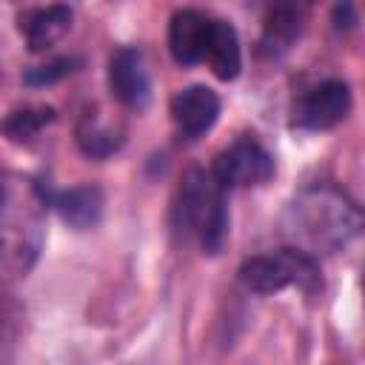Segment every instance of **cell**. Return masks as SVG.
Segmentation results:
<instances>
[{"label":"cell","mask_w":365,"mask_h":365,"mask_svg":"<svg viewBox=\"0 0 365 365\" xmlns=\"http://www.w3.org/2000/svg\"><path fill=\"white\" fill-rule=\"evenodd\" d=\"M285 234L297 248L314 254H334L365 234V208L328 182L302 188L285 208Z\"/></svg>","instance_id":"1"},{"label":"cell","mask_w":365,"mask_h":365,"mask_svg":"<svg viewBox=\"0 0 365 365\" xmlns=\"http://www.w3.org/2000/svg\"><path fill=\"white\" fill-rule=\"evenodd\" d=\"M48 208L37 191V182L23 177H6L3 185V271L9 277H26L43 245V217Z\"/></svg>","instance_id":"2"},{"label":"cell","mask_w":365,"mask_h":365,"mask_svg":"<svg viewBox=\"0 0 365 365\" xmlns=\"http://www.w3.org/2000/svg\"><path fill=\"white\" fill-rule=\"evenodd\" d=\"M180 225L197 234L202 251L217 257L228 240V208H225V188L214 177V171L191 168L182 177L180 202H177Z\"/></svg>","instance_id":"3"},{"label":"cell","mask_w":365,"mask_h":365,"mask_svg":"<svg viewBox=\"0 0 365 365\" xmlns=\"http://www.w3.org/2000/svg\"><path fill=\"white\" fill-rule=\"evenodd\" d=\"M237 277H240V285L251 294H277L288 285L311 291L319 282V265L302 248H279V251L245 259Z\"/></svg>","instance_id":"4"},{"label":"cell","mask_w":365,"mask_h":365,"mask_svg":"<svg viewBox=\"0 0 365 365\" xmlns=\"http://www.w3.org/2000/svg\"><path fill=\"white\" fill-rule=\"evenodd\" d=\"M211 171L222 188L262 185L274 177V157L254 134H242L217 154Z\"/></svg>","instance_id":"5"},{"label":"cell","mask_w":365,"mask_h":365,"mask_svg":"<svg viewBox=\"0 0 365 365\" xmlns=\"http://www.w3.org/2000/svg\"><path fill=\"white\" fill-rule=\"evenodd\" d=\"M351 111V91L342 80H325L308 88L294 106V125L308 131H325L345 120Z\"/></svg>","instance_id":"6"},{"label":"cell","mask_w":365,"mask_h":365,"mask_svg":"<svg viewBox=\"0 0 365 365\" xmlns=\"http://www.w3.org/2000/svg\"><path fill=\"white\" fill-rule=\"evenodd\" d=\"M34 182H37V191L46 200V205L54 208L68 228L88 231L100 222V217H103V191L97 185H77V188H68V191H54L51 185H43L40 180H34Z\"/></svg>","instance_id":"7"},{"label":"cell","mask_w":365,"mask_h":365,"mask_svg":"<svg viewBox=\"0 0 365 365\" xmlns=\"http://www.w3.org/2000/svg\"><path fill=\"white\" fill-rule=\"evenodd\" d=\"M108 86H111V94L128 108H143L148 103L151 83H148L143 54L137 48L123 46L111 54V60H108Z\"/></svg>","instance_id":"8"},{"label":"cell","mask_w":365,"mask_h":365,"mask_svg":"<svg viewBox=\"0 0 365 365\" xmlns=\"http://www.w3.org/2000/svg\"><path fill=\"white\" fill-rule=\"evenodd\" d=\"M220 117V97L208 86H188L171 100V120L185 140L202 137Z\"/></svg>","instance_id":"9"},{"label":"cell","mask_w":365,"mask_h":365,"mask_svg":"<svg viewBox=\"0 0 365 365\" xmlns=\"http://www.w3.org/2000/svg\"><path fill=\"white\" fill-rule=\"evenodd\" d=\"M211 29H214V20H208L200 11H194V9L177 11L171 17V26H168V48H171V57L180 66H197V63H202L205 60V51H208Z\"/></svg>","instance_id":"10"},{"label":"cell","mask_w":365,"mask_h":365,"mask_svg":"<svg viewBox=\"0 0 365 365\" xmlns=\"http://www.w3.org/2000/svg\"><path fill=\"white\" fill-rule=\"evenodd\" d=\"M305 20H308L305 0H274L268 6L265 26H262V43H259L262 51L271 57H279L282 51H288L294 40H299Z\"/></svg>","instance_id":"11"},{"label":"cell","mask_w":365,"mask_h":365,"mask_svg":"<svg viewBox=\"0 0 365 365\" xmlns=\"http://www.w3.org/2000/svg\"><path fill=\"white\" fill-rule=\"evenodd\" d=\"M71 17L74 14L66 3H54V6L20 14V31L26 34V43H29L31 51H43V48H51L54 43H60L68 34Z\"/></svg>","instance_id":"12"},{"label":"cell","mask_w":365,"mask_h":365,"mask_svg":"<svg viewBox=\"0 0 365 365\" xmlns=\"http://www.w3.org/2000/svg\"><path fill=\"white\" fill-rule=\"evenodd\" d=\"M205 60H208L211 71L220 80H234L240 74V68H242V51H240V37H237V31H234L231 23L214 20Z\"/></svg>","instance_id":"13"},{"label":"cell","mask_w":365,"mask_h":365,"mask_svg":"<svg viewBox=\"0 0 365 365\" xmlns=\"http://www.w3.org/2000/svg\"><path fill=\"white\" fill-rule=\"evenodd\" d=\"M54 108L48 106H26V108H17L11 111L6 120H3V131L11 143H29L34 140L48 123H54Z\"/></svg>","instance_id":"14"},{"label":"cell","mask_w":365,"mask_h":365,"mask_svg":"<svg viewBox=\"0 0 365 365\" xmlns=\"http://www.w3.org/2000/svg\"><path fill=\"white\" fill-rule=\"evenodd\" d=\"M77 145L83 148L86 157L103 160V157H111L123 145V137H120V131H114L108 125H100V123L86 120L80 125V131H77Z\"/></svg>","instance_id":"15"},{"label":"cell","mask_w":365,"mask_h":365,"mask_svg":"<svg viewBox=\"0 0 365 365\" xmlns=\"http://www.w3.org/2000/svg\"><path fill=\"white\" fill-rule=\"evenodd\" d=\"M83 66L80 57H57L51 63H43V66H34L23 74V83L26 86H34V88H43V86H51V83H60L66 80L68 74H74L77 68Z\"/></svg>","instance_id":"16"},{"label":"cell","mask_w":365,"mask_h":365,"mask_svg":"<svg viewBox=\"0 0 365 365\" xmlns=\"http://www.w3.org/2000/svg\"><path fill=\"white\" fill-rule=\"evenodd\" d=\"M334 23H336V29H351V26L356 23V11H354V3H351V0L336 3V9H334Z\"/></svg>","instance_id":"17"},{"label":"cell","mask_w":365,"mask_h":365,"mask_svg":"<svg viewBox=\"0 0 365 365\" xmlns=\"http://www.w3.org/2000/svg\"><path fill=\"white\" fill-rule=\"evenodd\" d=\"M362 294H365V265H362Z\"/></svg>","instance_id":"18"}]
</instances>
